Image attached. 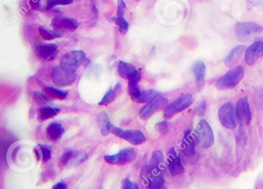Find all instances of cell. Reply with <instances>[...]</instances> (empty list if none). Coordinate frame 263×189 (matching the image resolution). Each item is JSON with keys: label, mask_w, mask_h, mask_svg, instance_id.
<instances>
[{"label": "cell", "mask_w": 263, "mask_h": 189, "mask_svg": "<svg viewBox=\"0 0 263 189\" xmlns=\"http://www.w3.org/2000/svg\"><path fill=\"white\" fill-rule=\"evenodd\" d=\"M159 163L151 161L149 165L141 170V179L147 183L149 189H159L164 187V178Z\"/></svg>", "instance_id": "6da1fadb"}, {"label": "cell", "mask_w": 263, "mask_h": 189, "mask_svg": "<svg viewBox=\"0 0 263 189\" xmlns=\"http://www.w3.org/2000/svg\"><path fill=\"white\" fill-rule=\"evenodd\" d=\"M245 69L242 66H235L229 70L226 75L220 77L216 82L215 87L218 90H229L234 89L244 78Z\"/></svg>", "instance_id": "7a4b0ae2"}, {"label": "cell", "mask_w": 263, "mask_h": 189, "mask_svg": "<svg viewBox=\"0 0 263 189\" xmlns=\"http://www.w3.org/2000/svg\"><path fill=\"white\" fill-rule=\"evenodd\" d=\"M195 136L197 143L203 149L210 148L215 142L213 130L205 119H201L197 124Z\"/></svg>", "instance_id": "3957f363"}, {"label": "cell", "mask_w": 263, "mask_h": 189, "mask_svg": "<svg viewBox=\"0 0 263 189\" xmlns=\"http://www.w3.org/2000/svg\"><path fill=\"white\" fill-rule=\"evenodd\" d=\"M86 61V54L81 50L72 51L63 55L60 66L70 73H76L78 68Z\"/></svg>", "instance_id": "277c9868"}, {"label": "cell", "mask_w": 263, "mask_h": 189, "mask_svg": "<svg viewBox=\"0 0 263 189\" xmlns=\"http://www.w3.org/2000/svg\"><path fill=\"white\" fill-rule=\"evenodd\" d=\"M218 115L220 122L226 129L233 130L237 127L238 119L232 103L226 102L223 104L218 109Z\"/></svg>", "instance_id": "5b68a950"}, {"label": "cell", "mask_w": 263, "mask_h": 189, "mask_svg": "<svg viewBox=\"0 0 263 189\" xmlns=\"http://www.w3.org/2000/svg\"><path fill=\"white\" fill-rule=\"evenodd\" d=\"M192 102H193V97L191 94L186 93L180 95L164 109V117L166 118H170L175 116L177 114L189 108Z\"/></svg>", "instance_id": "8992f818"}, {"label": "cell", "mask_w": 263, "mask_h": 189, "mask_svg": "<svg viewBox=\"0 0 263 189\" xmlns=\"http://www.w3.org/2000/svg\"><path fill=\"white\" fill-rule=\"evenodd\" d=\"M262 31L261 26L251 22H239L235 27V35L240 40L249 39L256 34L261 33Z\"/></svg>", "instance_id": "52a82bcc"}, {"label": "cell", "mask_w": 263, "mask_h": 189, "mask_svg": "<svg viewBox=\"0 0 263 189\" xmlns=\"http://www.w3.org/2000/svg\"><path fill=\"white\" fill-rule=\"evenodd\" d=\"M137 154L133 149H125L113 155H105L104 160L113 165H124L135 161Z\"/></svg>", "instance_id": "ba28073f"}, {"label": "cell", "mask_w": 263, "mask_h": 189, "mask_svg": "<svg viewBox=\"0 0 263 189\" xmlns=\"http://www.w3.org/2000/svg\"><path fill=\"white\" fill-rule=\"evenodd\" d=\"M76 73L67 72L61 66H57L52 71L51 78L53 83L61 87L71 86L76 80Z\"/></svg>", "instance_id": "9c48e42d"}, {"label": "cell", "mask_w": 263, "mask_h": 189, "mask_svg": "<svg viewBox=\"0 0 263 189\" xmlns=\"http://www.w3.org/2000/svg\"><path fill=\"white\" fill-rule=\"evenodd\" d=\"M168 101L164 97H158L154 101H151L148 104L144 106L140 111V118L142 120L148 119L152 115L158 111L165 109L168 104Z\"/></svg>", "instance_id": "30bf717a"}, {"label": "cell", "mask_w": 263, "mask_h": 189, "mask_svg": "<svg viewBox=\"0 0 263 189\" xmlns=\"http://www.w3.org/2000/svg\"><path fill=\"white\" fill-rule=\"evenodd\" d=\"M237 119L241 125H248L252 120V112H251L250 104L249 100L246 97H242L237 102L236 108Z\"/></svg>", "instance_id": "8fae6325"}, {"label": "cell", "mask_w": 263, "mask_h": 189, "mask_svg": "<svg viewBox=\"0 0 263 189\" xmlns=\"http://www.w3.org/2000/svg\"><path fill=\"white\" fill-rule=\"evenodd\" d=\"M262 56L263 41H255L246 49L245 52V61L248 66H252Z\"/></svg>", "instance_id": "7c38bea8"}, {"label": "cell", "mask_w": 263, "mask_h": 189, "mask_svg": "<svg viewBox=\"0 0 263 189\" xmlns=\"http://www.w3.org/2000/svg\"><path fill=\"white\" fill-rule=\"evenodd\" d=\"M167 163L168 170L172 176L181 175L184 172V166L181 162L179 154L175 150V148H172L167 154Z\"/></svg>", "instance_id": "4fadbf2b"}, {"label": "cell", "mask_w": 263, "mask_h": 189, "mask_svg": "<svg viewBox=\"0 0 263 189\" xmlns=\"http://www.w3.org/2000/svg\"><path fill=\"white\" fill-rule=\"evenodd\" d=\"M118 137L126 140L134 145H139L146 141L144 133L141 131L135 130V129H130V130H123L122 129Z\"/></svg>", "instance_id": "5bb4252c"}, {"label": "cell", "mask_w": 263, "mask_h": 189, "mask_svg": "<svg viewBox=\"0 0 263 189\" xmlns=\"http://www.w3.org/2000/svg\"><path fill=\"white\" fill-rule=\"evenodd\" d=\"M52 26L57 30L70 31L73 32L78 28V23L73 18L65 17H57L52 21Z\"/></svg>", "instance_id": "9a60e30c"}, {"label": "cell", "mask_w": 263, "mask_h": 189, "mask_svg": "<svg viewBox=\"0 0 263 189\" xmlns=\"http://www.w3.org/2000/svg\"><path fill=\"white\" fill-rule=\"evenodd\" d=\"M192 72L195 78L197 88L201 91L204 86V76H205V65L201 60H197L192 66Z\"/></svg>", "instance_id": "2e32d148"}, {"label": "cell", "mask_w": 263, "mask_h": 189, "mask_svg": "<svg viewBox=\"0 0 263 189\" xmlns=\"http://www.w3.org/2000/svg\"><path fill=\"white\" fill-rule=\"evenodd\" d=\"M36 54L45 61H51L58 54V46L55 44L41 45L36 48Z\"/></svg>", "instance_id": "e0dca14e"}, {"label": "cell", "mask_w": 263, "mask_h": 189, "mask_svg": "<svg viewBox=\"0 0 263 189\" xmlns=\"http://www.w3.org/2000/svg\"><path fill=\"white\" fill-rule=\"evenodd\" d=\"M197 141L195 135L190 131H187L184 133V138L181 142V151L184 155L187 157L192 156L195 153V144Z\"/></svg>", "instance_id": "ac0fdd59"}, {"label": "cell", "mask_w": 263, "mask_h": 189, "mask_svg": "<svg viewBox=\"0 0 263 189\" xmlns=\"http://www.w3.org/2000/svg\"><path fill=\"white\" fill-rule=\"evenodd\" d=\"M64 128L61 123L53 121L47 128V136L50 141H58L64 134Z\"/></svg>", "instance_id": "d6986e66"}, {"label": "cell", "mask_w": 263, "mask_h": 189, "mask_svg": "<svg viewBox=\"0 0 263 189\" xmlns=\"http://www.w3.org/2000/svg\"><path fill=\"white\" fill-rule=\"evenodd\" d=\"M141 78V74L138 70L135 71L128 78V88H127V91H128L129 95L132 96V99L135 97L139 94L141 92L140 90L139 86H138V82Z\"/></svg>", "instance_id": "ffe728a7"}, {"label": "cell", "mask_w": 263, "mask_h": 189, "mask_svg": "<svg viewBox=\"0 0 263 189\" xmlns=\"http://www.w3.org/2000/svg\"><path fill=\"white\" fill-rule=\"evenodd\" d=\"M161 95V92L149 89V90L141 91L136 97L133 98L134 101L138 103H149L158 98Z\"/></svg>", "instance_id": "44dd1931"}, {"label": "cell", "mask_w": 263, "mask_h": 189, "mask_svg": "<svg viewBox=\"0 0 263 189\" xmlns=\"http://www.w3.org/2000/svg\"><path fill=\"white\" fill-rule=\"evenodd\" d=\"M61 112V109L58 108L52 107H43L38 110L37 119L38 121H47L50 118L58 115Z\"/></svg>", "instance_id": "7402d4cb"}, {"label": "cell", "mask_w": 263, "mask_h": 189, "mask_svg": "<svg viewBox=\"0 0 263 189\" xmlns=\"http://www.w3.org/2000/svg\"><path fill=\"white\" fill-rule=\"evenodd\" d=\"M136 70V68L130 63L124 62L123 61L118 63V73L121 78L128 79L129 77Z\"/></svg>", "instance_id": "603a6c76"}, {"label": "cell", "mask_w": 263, "mask_h": 189, "mask_svg": "<svg viewBox=\"0 0 263 189\" xmlns=\"http://www.w3.org/2000/svg\"><path fill=\"white\" fill-rule=\"evenodd\" d=\"M121 86L120 84H117L114 89H110L103 97L102 100L99 102L100 106H107L111 103L116 97L121 93Z\"/></svg>", "instance_id": "cb8c5ba5"}, {"label": "cell", "mask_w": 263, "mask_h": 189, "mask_svg": "<svg viewBox=\"0 0 263 189\" xmlns=\"http://www.w3.org/2000/svg\"><path fill=\"white\" fill-rule=\"evenodd\" d=\"M244 50V46H238L234 48V49L229 52L226 59H224V63H226L227 66L233 65L234 63L236 62V61L241 58Z\"/></svg>", "instance_id": "d4e9b609"}, {"label": "cell", "mask_w": 263, "mask_h": 189, "mask_svg": "<svg viewBox=\"0 0 263 189\" xmlns=\"http://www.w3.org/2000/svg\"><path fill=\"white\" fill-rule=\"evenodd\" d=\"M98 123H99L100 128H101V134L103 135H107L110 133L111 123L109 120L108 116L105 112H101L98 116Z\"/></svg>", "instance_id": "484cf974"}, {"label": "cell", "mask_w": 263, "mask_h": 189, "mask_svg": "<svg viewBox=\"0 0 263 189\" xmlns=\"http://www.w3.org/2000/svg\"><path fill=\"white\" fill-rule=\"evenodd\" d=\"M37 149V152L35 150L37 159L40 161L41 158H42L43 163H47L51 158V149L48 146L43 145V144H39Z\"/></svg>", "instance_id": "4316f807"}, {"label": "cell", "mask_w": 263, "mask_h": 189, "mask_svg": "<svg viewBox=\"0 0 263 189\" xmlns=\"http://www.w3.org/2000/svg\"><path fill=\"white\" fill-rule=\"evenodd\" d=\"M44 90L47 92V95L51 98H57V99L64 100L67 98V92L65 91L59 90V89H54L53 87H47L44 88Z\"/></svg>", "instance_id": "83f0119b"}, {"label": "cell", "mask_w": 263, "mask_h": 189, "mask_svg": "<svg viewBox=\"0 0 263 189\" xmlns=\"http://www.w3.org/2000/svg\"><path fill=\"white\" fill-rule=\"evenodd\" d=\"M79 152L77 151L69 150L67 151L64 155L61 157V160H60L59 164L61 167L62 166H66L73 158L77 159L78 157L79 156Z\"/></svg>", "instance_id": "f1b7e54d"}, {"label": "cell", "mask_w": 263, "mask_h": 189, "mask_svg": "<svg viewBox=\"0 0 263 189\" xmlns=\"http://www.w3.org/2000/svg\"><path fill=\"white\" fill-rule=\"evenodd\" d=\"M115 23L118 25L119 27V31L123 35L127 33V30H128V22L124 18V17H115Z\"/></svg>", "instance_id": "f546056e"}, {"label": "cell", "mask_w": 263, "mask_h": 189, "mask_svg": "<svg viewBox=\"0 0 263 189\" xmlns=\"http://www.w3.org/2000/svg\"><path fill=\"white\" fill-rule=\"evenodd\" d=\"M73 0H47V9H50L56 6H67L73 3Z\"/></svg>", "instance_id": "4dcf8cb0"}, {"label": "cell", "mask_w": 263, "mask_h": 189, "mask_svg": "<svg viewBox=\"0 0 263 189\" xmlns=\"http://www.w3.org/2000/svg\"><path fill=\"white\" fill-rule=\"evenodd\" d=\"M98 11L97 9L96 5L95 3H92L91 5V16H90V21H89V26L90 27L95 26L96 23H98Z\"/></svg>", "instance_id": "1f68e13d"}, {"label": "cell", "mask_w": 263, "mask_h": 189, "mask_svg": "<svg viewBox=\"0 0 263 189\" xmlns=\"http://www.w3.org/2000/svg\"><path fill=\"white\" fill-rule=\"evenodd\" d=\"M39 32L44 39L52 40L56 38V35L52 33L48 29H46L45 27H43V26L39 28Z\"/></svg>", "instance_id": "d6a6232c"}, {"label": "cell", "mask_w": 263, "mask_h": 189, "mask_svg": "<svg viewBox=\"0 0 263 189\" xmlns=\"http://www.w3.org/2000/svg\"><path fill=\"white\" fill-rule=\"evenodd\" d=\"M121 187H122V189H139L138 184L133 182L129 178H124L122 180Z\"/></svg>", "instance_id": "836d02e7"}, {"label": "cell", "mask_w": 263, "mask_h": 189, "mask_svg": "<svg viewBox=\"0 0 263 189\" xmlns=\"http://www.w3.org/2000/svg\"><path fill=\"white\" fill-rule=\"evenodd\" d=\"M126 4L124 0H118V11H117V17H124L125 13Z\"/></svg>", "instance_id": "e575fe53"}, {"label": "cell", "mask_w": 263, "mask_h": 189, "mask_svg": "<svg viewBox=\"0 0 263 189\" xmlns=\"http://www.w3.org/2000/svg\"><path fill=\"white\" fill-rule=\"evenodd\" d=\"M156 128L157 131L159 132L161 135H165L167 133V131H168V124L166 121H161V122H158V124L155 126Z\"/></svg>", "instance_id": "d590c367"}, {"label": "cell", "mask_w": 263, "mask_h": 189, "mask_svg": "<svg viewBox=\"0 0 263 189\" xmlns=\"http://www.w3.org/2000/svg\"><path fill=\"white\" fill-rule=\"evenodd\" d=\"M206 109V101H202L200 103L199 106H198V113L199 115H202L205 112Z\"/></svg>", "instance_id": "8d00e7d4"}, {"label": "cell", "mask_w": 263, "mask_h": 189, "mask_svg": "<svg viewBox=\"0 0 263 189\" xmlns=\"http://www.w3.org/2000/svg\"><path fill=\"white\" fill-rule=\"evenodd\" d=\"M53 189H67V186L64 183H58L53 186Z\"/></svg>", "instance_id": "74e56055"}, {"label": "cell", "mask_w": 263, "mask_h": 189, "mask_svg": "<svg viewBox=\"0 0 263 189\" xmlns=\"http://www.w3.org/2000/svg\"><path fill=\"white\" fill-rule=\"evenodd\" d=\"M159 189H165V188H164V187H161V188H159Z\"/></svg>", "instance_id": "f35d334b"}]
</instances>
